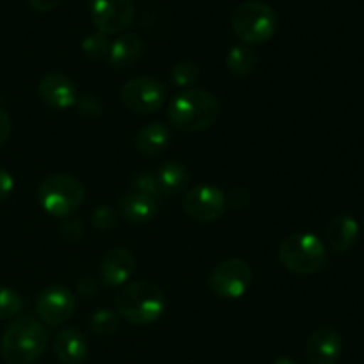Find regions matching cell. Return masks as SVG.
<instances>
[{"label": "cell", "mask_w": 364, "mask_h": 364, "mask_svg": "<svg viewBox=\"0 0 364 364\" xmlns=\"http://www.w3.org/2000/svg\"><path fill=\"white\" fill-rule=\"evenodd\" d=\"M50 343L48 329L34 316H16L4 331L0 354L7 364H34Z\"/></svg>", "instance_id": "cell-1"}, {"label": "cell", "mask_w": 364, "mask_h": 364, "mask_svg": "<svg viewBox=\"0 0 364 364\" xmlns=\"http://www.w3.org/2000/svg\"><path fill=\"white\" fill-rule=\"evenodd\" d=\"M220 116V102L206 89L191 87L178 92L167 105V117L174 128L181 132H205L217 123Z\"/></svg>", "instance_id": "cell-2"}, {"label": "cell", "mask_w": 364, "mask_h": 364, "mask_svg": "<svg viewBox=\"0 0 364 364\" xmlns=\"http://www.w3.org/2000/svg\"><path fill=\"white\" fill-rule=\"evenodd\" d=\"M117 316L127 320L132 326H151L167 308L164 291L149 281H134L124 284L123 290L117 294L116 301Z\"/></svg>", "instance_id": "cell-3"}, {"label": "cell", "mask_w": 364, "mask_h": 364, "mask_svg": "<svg viewBox=\"0 0 364 364\" xmlns=\"http://www.w3.org/2000/svg\"><path fill=\"white\" fill-rule=\"evenodd\" d=\"M279 27V18L272 6L262 0L238 4L231 14V28L244 45L256 46L270 41Z\"/></svg>", "instance_id": "cell-4"}, {"label": "cell", "mask_w": 364, "mask_h": 364, "mask_svg": "<svg viewBox=\"0 0 364 364\" xmlns=\"http://www.w3.org/2000/svg\"><path fill=\"white\" fill-rule=\"evenodd\" d=\"M281 265L295 276H313L320 272L327 262V247L316 235H288L277 251Z\"/></svg>", "instance_id": "cell-5"}, {"label": "cell", "mask_w": 364, "mask_h": 364, "mask_svg": "<svg viewBox=\"0 0 364 364\" xmlns=\"http://www.w3.org/2000/svg\"><path fill=\"white\" fill-rule=\"evenodd\" d=\"M85 199V188L70 174H50L39 183L38 203L48 215L66 219L77 212Z\"/></svg>", "instance_id": "cell-6"}, {"label": "cell", "mask_w": 364, "mask_h": 364, "mask_svg": "<svg viewBox=\"0 0 364 364\" xmlns=\"http://www.w3.org/2000/svg\"><path fill=\"white\" fill-rule=\"evenodd\" d=\"M252 287V269L240 258H230L217 263L208 277V288L215 297L224 301L242 299Z\"/></svg>", "instance_id": "cell-7"}, {"label": "cell", "mask_w": 364, "mask_h": 364, "mask_svg": "<svg viewBox=\"0 0 364 364\" xmlns=\"http://www.w3.org/2000/svg\"><path fill=\"white\" fill-rule=\"evenodd\" d=\"M121 100L130 112L146 116L166 105L167 87L155 77H135L121 87Z\"/></svg>", "instance_id": "cell-8"}, {"label": "cell", "mask_w": 364, "mask_h": 364, "mask_svg": "<svg viewBox=\"0 0 364 364\" xmlns=\"http://www.w3.org/2000/svg\"><path fill=\"white\" fill-rule=\"evenodd\" d=\"M89 14L96 31L105 36H119L135 16L134 0H89Z\"/></svg>", "instance_id": "cell-9"}, {"label": "cell", "mask_w": 364, "mask_h": 364, "mask_svg": "<svg viewBox=\"0 0 364 364\" xmlns=\"http://www.w3.org/2000/svg\"><path fill=\"white\" fill-rule=\"evenodd\" d=\"M226 208V194L215 185H196L183 198L185 213L196 223H213L224 215Z\"/></svg>", "instance_id": "cell-10"}, {"label": "cell", "mask_w": 364, "mask_h": 364, "mask_svg": "<svg viewBox=\"0 0 364 364\" xmlns=\"http://www.w3.org/2000/svg\"><path fill=\"white\" fill-rule=\"evenodd\" d=\"M77 297L63 284H50L36 299V311L45 326H63L73 316Z\"/></svg>", "instance_id": "cell-11"}, {"label": "cell", "mask_w": 364, "mask_h": 364, "mask_svg": "<svg viewBox=\"0 0 364 364\" xmlns=\"http://www.w3.org/2000/svg\"><path fill=\"white\" fill-rule=\"evenodd\" d=\"M304 354L311 364H336L343 354L341 334L334 327H316L306 341Z\"/></svg>", "instance_id": "cell-12"}, {"label": "cell", "mask_w": 364, "mask_h": 364, "mask_svg": "<svg viewBox=\"0 0 364 364\" xmlns=\"http://www.w3.org/2000/svg\"><path fill=\"white\" fill-rule=\"evenodd\" d=\"M38 95L45 105L55 110H66L75 107L78 100V89L70 77L63 73H46L38 84Z\"/></svg>", "instance_id": "cell-13"}, {"label": "cell", "mask_w": 364, "mask_h": 364, "mask_svg": "<svg viewBox=\"0 0 364 364\" xmlns=\"http://www.w3.org/2000/svg\"><path fill=\"white\" fill-rule=\"evenodd\" d=\"M135 272V258L128 249L114 247L100 263V281L105 287L117 288L130 281Z\"/></svg>", "instance_id": "cell-14"}, {"label": "cell", "mask_w": 364, "mask_h": 364, "mask_svg": "<svg viewBox=\"0 0 364 364\" xmlns=\"http://www.w3.org/2000/svg\"><path fill=\"white\" fill-rule=\"evenodd\" d=\"M359 238V223L350 215L333 217L326 228V247L334 255H345L355 245Z\"/></svg>", "instance_id": "cell-15"}, {"label": "cell", "mask_w": 364, "mask_h": 364, "mask_svg": "<svg viewBox=\"0 0 364 364\" xmlns=\"http://www.w3.org/2000/svg\"><path fill=\"white\" fill-rule=\"evenodd\" d=\"M89 345L75 327H64L53 336V354L63 364H82L87 359Z\"/></svg>", "instance_id": "cell-16"}, {"label": "cell", "mask_w": 364, "mask_h": 364, "mask_svg": "<svg viewBox=\"0 0 364 364\" xmlns=\"http://www.w3.org/2000/svg\"><path fill=\"white\" fill-rule=\"evenodd\" d=\"M117 212L127 223L146 224L159 212V199L149 198L141 192H128L117 203Z\"/></svg>", "instance_id": "cell-17"}, {"label": "cell", "mask_w": 364, "mask_h": 364, "mask_svg": "<svg viewBox=\"0 0 364 364\" xmlns=\"http://www.w3.org/2000/svg\"><path fill=\"white\" fill-rule=\"evenodd\" d=\"M142 55V41L137 34L134 32H124L119 34L110 45L109 57H107V64L112 70L121 71L128 70L134 66Z\"/></svg>", "instance_id": "cell-18"}, {"label": "cell", "mask_w": 364, "mask_h": 364, "mask_svg": "<svg viewBox=\"0 0 364 364\" xmlns=\"http://www.w3.org/2000/svg\"><path fill=\"white\" fill-rule=\"evenodd\" d=\"M171 130L164 123H149L139 130L135 137V146L139 153L144 156H159L169 148L171 144Z\"/></svg>", "instance_id": "cell-19"}, {"label": "cell", "mask_w": 364, "mask_h": 364, "mask_svg": "<svg viewBox=\"0 0 364 364\" xmlns=\"http://www.w3.org/2000/svg\"><path fill=\"white\" fill-rule=\"evenodd\" d=\"M156 181L162 191V196H178L191 183V173L183 164L176 160L162 164L159 171H155Z\"/></svg>", "instance_id": "cell-20"}, {"label": "cell", "mask_w": 364, "mask_h": 364, "mask_svg": "<svg viewBox=\"0 0 364 364\" xmlns=\"http://www.w3.org/2000/svg\"><path fill=\"white\" fill-rule=\"evenodd\" d=\"M256 52L247 45L233 46L226 55V68L235 77H249L256 70Z\"/></svg>", "instance_id": "cell-21"}, {"label": "cell", "mask_w": 364, "mask_h": 364, "mask_svg": "<svg viewBox=\"0 0 364 364\" xmlns=\"http://www.w3.org/2000/svg\"><path fill=\"white\" fill-rule=\"evenodd\" d=\"M110 45H112V41H110L109 36L96 31L84 38V41H82V52L85 53V57L89 60L100 63V60H107L110 52Z\"/></svg>", "instance_id": "cell-22"}, {"label": "cell", "mask_w": 364, "mask_h": 364, "mask_svg": "<svg viewBox=\"0 0 364 364\" xmlns=\"http://www.w3.org/2000/svg\"><path fill=\"white\" fill-rule=\"evenodd\" d=\"M169 78L171 84H173L174 87H180L181 91L191 89L199 78L198 64L192 63V60H181V63L174 64V68L171 70Z\"/></svg>", "instance_id": "cell-23"}, {"label": "cell", "mask_w": 364, "mask_h": 364, "mask_svg": "<svg viewBox=\"0 0 364 364\" xmlns=\"http://www.w3.org/2000/svg\"><path fill=\"white\" fill-rule=\"evenodd\" d=\"M23 299L13 288L0 287V320L16 318L23 311Z\"/></svg>", "instance_id": "cell-24"}, {"label": "cell", "mask_w": 364, "mask_h": 364, "mask_svg": "<svg viewBox=\"0 0 364 364\" xmlns=\"http://www.w3.org/2000/svg\"><path fill=\"white\" fill-rule=\"evenodd\" d=\"M117 326H119V316L112 309L102 308L92 313L91 331L98 336H109V334L116 333Z\"/></svg>", "instance_id": "cell-25"}, {"label": "cell", "mask_w": 364, "mask_h": 364, "mask_svg": "<svg viewBox=\"0 0 364 364\" xmlns=\"http://www.w3.org/2000/svg\"><path fill=\"white\" fill-rule=\"evenodd\" d=\"M134 191L141 192V194L149 196V198L160 199L164 198L162 191L159 187V181H156L155 173H139L134 178Z\"/></svg>", "instance_id": "cell-26"}, {"label": "cell", "mask_w": 364, "mask_h": 364, "mask_svg": "<svg viewBox=\"0 0 364 364\" xmlns=\"http://www.w3.org/2000/svg\"><path fill=\"white\" fill-rule=\"evenodd\" d=\"M75 107H77L78 114H80L82 117H85V119H96V117L102 116L103 112V103L100 102V98H96V96L92 95L78 96Z\"/></svg>", "instance_id": "cell-27"}, {"label": "cell", "mask_w": 364, "mask_h": 364, "mask_svg": "<svg viewBox=\"0 0 364 364\" xmlns=\"http://www.w3.org/2000/svg\"><path fill=\"white\" fill-rule=\"evenodd\" d=\"M92 226L100 231H109L112 228H116L117 224V212H114L110 206L102 205L92 212Z\"/></svg>", "instance_id": "cell-28"}, {"label": "cell", "mask_w": 364, "mask_h": 364, "mask_svg": "<svg viewBox=\"0 0 364 364\" xmlns=\"http://www.w3.org/2000/svg\"><path fill=\"white\" fill-rule=\"evenodd\" d=\"M60 235H63L64 240L77 242V240H80L82 235H84V226H82L80 220L68 219L66 223L60 226Z\"/></svg>", "instance_id": "cell-29"}, {"label": "cell", "mask_w": 364, "mask_h": 364, "mask_svg": "<svg viewBox=\"0 0 364 364\" xmlns=\"http://www.w3.org/2000/svg\"><path fill=\"white\" fill-rule=\"evenodd\" d=\"M14 188V178L11 176V173H7L6 169L0 167V203L6 201L11 196Z\"/></svg>", "instance_id": "cell-30"}, {"label": "cell", "mask_w": 364, "mask_h": 364, "mask_svg": "<svg viewBox=\"0 0 364 364\" xmlns=\"http://www.w3.org/2000/svg\"><path fill=\"white\" fill-rule=\"evenodd\" d=\"M11 130H13V121L11 116L4 109H0V148L6 146V142L9 141Z\"/></svg>", "instance_id": "cell-31"}, {"label": "cell", "mask_w": 364, "mask_h": 364, "mask_svg": "<svg viewBox=\"0 0 364 364\" xmlns=\"http://www.w3.org/2000/svg\"><path fill=\"white\" fill-rule=\"evenodd\" d=\"M98 291V281L95 279V277L87 276V277H82L80 281H78V295H82V297H92V295Z\"/></svg>", "instance_id": "cell-32"}, {"label": "cell", "mask_w": 364, "mask_h": 364, "mask_svg": "<svg viewBox=\"0 0 364 364\" xmlns=\"http://www.w3.org/2000/svg\"><path fill=\"white\" fill-rule=\"evenodd\" d=\"M242 198L251 199V194H249L244 187H235L226 194V203L230 206H233V208H238V201H240Z\"/></svg>", "instance_id": "cell-33"}, {"label": "cell", "mask_w": 364, "mask_h": 364, "mask_svg": "<svg viewBox=\"0 0 364 364\" xmlns=\"http://www.w3.org/2000/svg\"><path fill=\"white\" fill-rule=\"evenodd\" d=\"M31 7L34 11H39V13H48V11H53L60 4V0H28Z\"/></svg>", "instance_id": "cell-34"}, {"label": "cell", "mask_w": 364, "mask_h": 364, "mask_svg": "<svg viewBox=\"0 0 364 364\" xmlns=\"http://www.w3.org/2000/svg\"><path fill=\"white\" fill-rule=\"evenodd\" d=\"M270 364H297V361H294V359L288 358V355H281V358H276Z\"/></svg>", "instance_id": "cell-35"}]
</instances>
